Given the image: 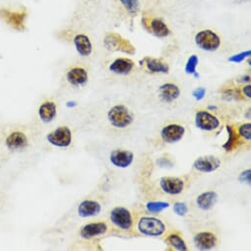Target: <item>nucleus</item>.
Segmentation results:
<instances>
[{"label": "nucleus", "instance_id": "nucleus-1", "mask_svg": "<svg viewBox=\"0 0 251 251\" xmlns=\"http://www.w3.org/2000/svg\"><path fill=\"white\" fill-rule=\"evenodd\" d=\"M32 144V136L26 126L18 123L0 124V151L8 158L11 154L27 151Z\"/></svg>", "mask_w": 251, "mask_h": 251}, {"label": "nucleus", "instance_id": "nucleus-2", "mask_svg": "<svg viewBox=\"0 0 251 251\" xmlns=\"http://www.w3.org/2000/svg\"><path fill=\"white\" fill-rule=\"evenodd\" d=\"M27 15L26 8H21L19 10H11L9 8L0 9V19L18 32H24L26 30Z\"/></svg>", "mask_w": 251, "mask_h": 251}, {"label": "nucleus", "instance_id": "nucleus-3", "mask_svg": "<svg viewBox=\"0 0 251 251\" xmlns=\"http://www.w3.org/2000/svg\"><path fill=\"white\" fill-rule=\"evenodd\" d=\"M109 121L116 128H125L129 126L133 121V115L130 110L122 105L111 108L108 113Z\"/></svg>", "mask_w": 251, "mask_h": 251}, {"label": "nucleus", "instance_id": "nucleus-4", "mask_svg": "<svg viewBox=\"0 0 251 251\" xmlns=\"http://www.w3.org/2000/svg\"><path fill=\"white\" fill-rule=\"evenodd\" d=\"M104 45L109 50L122 51L130 55L135 54V47L126 39L116 33H107L104 39Z\"/></svg>", "mask_w": 251, "mask_h": 251}, {"label": "nucleus", "instance_id": "nucleus-5", "mask_svg": "<svg viewBox=\"0 0 251 251\" xmlns=\"http://www.w3.org/2000/svg\"><path fill=\"white\" fill-rule=\"evenodd\" d=\"M142 25L150 34L158 38H166L171 34V30L168 25L160 18L144 15L142 18Z\"/></svg>", "mask_w": 251, "mask_h": 251}, {"label": "nucleus", "instance_id": "nucleus-6", "mask_svg": "<svg viewBox=\"0 0 251 251\" xmlns=\"http://www.w3.org/2000/svg\"><path fill=\"white\" fill-rule=\"evenodd\" d=\"M138 230L145 235L159 236L165 233L166 226L159 219L143 217L138 223Z\"/></svg>", "mask_w": 251, "mask_h": 251}, {"label": "nucleus", "instance_id": "nucleus-7", "mask_svg": "<svg viewBox=\"0 0 251 251\" xmlns=\"http://www.w3.org/2000/svg\"><path fill=\"white\" fill-rule=\"evenodd\" d=\"M197 47L206 51H215L221 46V39L212 30H202L195 36Z\"/></svg>", "mask_w": 251, "mask_h": 251}, {"label": "nucleus", "instance_id": "nucleus-8", "mask_svg": "<svg viewBox=\"0 0 251 251\" xmlns=\"http://www.w3.org/2000/svg\"><path fill=\"white\" fill-rule=\"evenodd\" d=\"M47 139L48 143L55 147L65 148L72 143V132L67 126H59L47 134Z\"/></svg>", "mask_w": 251, "mask_h": 251}, {"label": "nucleus", "instance_id": "nucleus-9", "mask_svg": "<svg viewBox=\"0 0 251 251\" xmlns=\"http://www.w3.org/2000/svg\"><path fill=\"white\" fill-rule=\"evenodd\" d=\"M110 221L121 230H129L132 227V216L123 207H116L110 213Z\"/></svg>", "mask_w": 251, "mask_h": 251}, {"label": "nucleus", "instance_id": "nucleus-10", "mask_svg": "<svg viewBox=\"0 0 251 251\" xmlns=\"http://www.w3.org/2000/svg\"><path fill=\"white\" fill-rule=\"evenodd\" d=\"M195 125L201 130L212 131L220 126V120L206 110H200L195 115Z\"/></svg>", "mask_w": 251, "mask_h": 251}, {"label": "nucleus", "instance_id": "nucleus-11", "mask_svg": "<svg viewBox=\"0 0 251 251\" xmlns=\"http://www.w3.org/2000/svg\"><path fill=\"white\" fill-rule=\"evenodd\" d=\"M185 133V128L179 124H169L161 131L162 139L167 143H176L180 141Z\"/></svg>", "mask_w": 251, "mask_h": 251}, {"label": "nucleus", "instance_id": "nucleus-12", "mask_svg": "<svg viewBox=\"0 0 251 251\" xmlns=\"http://www.w3.org/2000/svg\"><path fill=\"white\" fill-rule=\"evenodd\" d=\"M220 166H221V161L214 156L200 157L193 164L194 169L201 173H213L217 171Z\"/></svg>", "mask_w": 251, "mask_h": 251}, {"label": "nucleus", "instance_id": "nucleus-13", "mask_svg": "<svg viewBox=\"0 0 251 251\" xmlns=\"http://www.w3.org/2000/svg\"><path fill=\"white\" fill-rule=\"evenodd\" d=\"M160 185L162 189L171 195H176L182 192L184 188V182L179 177L165 176L160 180Z\"/></svg>", "mask_w": 251, "mask_h": 251}, {"label": "nucleus", "instance_id": "nucleus-14", "mask_svg": "<svg viewBox=\"0 0 251 251\" xmlns=\"http://www.w3.org/2000/svg\"><path fill=\"white\" fill-rule=\"evenodd\" d=\"M141 65H145L147 70L152 73H169L170 66L168 62L163 58H154L151 56H146L140 61Z\"/></svg>", "mask_w": 251, "mask_h": 251}, {"label": "nucleus", "instance_id": "nucleus-15", "mask_svg": "<svg viewBox=\"0 0 251 251\" xmlns=\"http://www.w3.org/2000/svg\"><path fill=\"white\" fill-rule=\"evenodd\" d=\"M134 159L132 152L127 150H114L110 154V162L113 166L121 169L129 167Z\"/></svg>", "mask_w": 251, "mask_h": 251}, {"label": "nucleus", "instance_id": "nucleus-16", "mask_svg": "<svg viewBox=\"0 0 251 251\" xmlns=\"http://www.w3.org/2000/svg\"><path fill=\"white\" fill-rule=\"evenodd\" d=\"M66 80L72 86H82L88 81V72L81 66L71 67L66 72Z\"/></svg>", "mask_w": 251, "mask_h": 251}, {"label": "nucleus", "instance_id": "nucleus-17", "mask_svg": "<svg viewBox=\"0 0 251 251\" xmlns=\"http://www.w3.org/2000/svg\"><path fill=\"white\" fill-rule=\"evenodd\" d=\"M134 67L133 60L129 58H117L110 66V70L117 75H127Z\"/></svg>", "mask_w": 251, "mask_h": 251}, {"label": "nucleus", "instance_id": "nucleus-18", "mask_svg": "<svg viewBox=\"0 0 251 251\" xmlns=\"http://www.w3.org/2000/svg\"><path fill=\"white\" fill-rule=\"evenodd\" d=\"M194 243L201 250H209L216 246L217 236L209 232L199 233L194 237Z\"/></svg>", "mask_w": 251, "mask_h": 251}, {"label": "nucleus", "instance_id": "nucleus-19", "mask_svg": "<svg viewBox=\"0 0 251 251\" xmlns=\"http://www.w3.org/2000/svg\"><path fill=\"white\" fill-rule=\"evenodd\" d=\"M57 114V107L53 101H46L39 108V116L45 123L51 122Z\"/></svg>", "mask_w": 251, "mask_h": 251}, {"label": "nucleus", "instance_id": "nucleus-20", "mask_svg": "<svg viewBox=\"0 0 251 251\" xmlns=\"http://www.w3.org/2000/svg\"><path fill=\"white\" fill-rule=\"evenodd\" d=\"M100 203L93 200H85L78 207V214L82 218L95 217L101 213Z\"/></svg>", "mask_w": 251, "mask_h": 251}, {"label": "nucleus", "instance_id": "nucleus-21", "mask_svg": "<svg viewBox=\"0 0 251 251\" xmlns=\"http://www.w3.org/2000/svg\"><path fill=\"white\" fill-rule=\"evenodd\" d=\"M108 230V227L105 223H92L84 226L80 232L81 237L85 239L92 238L94 236L104 235Z\"/></svg>", "mask_w": 251, "mask_h": 251}, {"label": "nucleus", "instance_id": "nucleus-22", "mask_svg": "<svg viewBox=\"0 0 251 251\" xmlns=\"http://www.w3.org/2000/svg\"><path fill=\"white\" fill-rule=\"evenodd\" d=\"M180 95L179 88L172 83L164 84L160 87V97L162 101L166 103H172L175 101Z\"/></svg>", "mask_w": 251, "mask_h": 251}, {"label": "nucleus", "instance_id": "nucleus-23", "mask_svg": "<svg viewBox=\"0 0 251 251\" xmlns=\"http://www.w3.org/2000/svg\"><path fill=\"white\" fill-rule=\"evenodd\" d=\"M74 46L76 47L77 52L82 56H89L92 53V43L88 36L84 34H78L74 37L73 40Z\"/></svg>", "mask_w": 251, "mask_h": 251}, {"label": "nucleus", "instance_id": "nucleus-24", "mask_svg": "<svg viewBox=\"0 0 251 251\" xmlns=\"http://www.w3.org/2000/svg\"><path fill=\"white\" fill-rule=\"evenodd\" d=\"M217 199H218V195L216 192L214 191H207V192H204L202 194H200L198 197H197V200H196V203L198 205V207L202 210H210L212 209L216 202H217Z\"/></svg>", "mask_w": 251, "mask_h": 251}, {"label": "nucleus", "instance_id": "nucleus-25", "mask_svg": "<svg viewBox=\"0 0 251 251\" xmlns=\"http://www.w3.org/2000/svg\"><path fill=\"white\" fill-rule=\"evenodd\" d=\"M119 2L131 16H136L140 10L139 0H119Z\"/></svg>", "mask_w": 251, "mask_h": 251}, {"label": "nucleus", "instance_id": "nucleus-26", "mask_svg": "<svg viewBox=\"0 0 251 251\" xmlns=\"http://www.w3.org/2000/svg\"><path fill=\"white\" fill-rule=\"evenodd\" d=\"M227 131L229 133V139L228 141L226 142V144L223 146V148L227 151V152H230L232 151L235 145L237 144V141H238V138H237V134L235 133V129L230 126V125H227Z\"/></svg>", "mask_w": 251, "mask_h": 251}, {"label": "nucleus", "instance_id": "nucleus-27", "mask_svg": "<svg viewBox=\"0 0 251 251\" xmlns=\"http://www.w3.org/2000/svg\"><path fill=\"white\" fill-rule=\"evenodd\" d=\"M167 241L177 250H180V251L187 250V246H186L184 240L177 235H169L167 238Z\"/></svg>", "mask_w": 251, "mask_h": 251}, {"label": "nucleus", "instance_id": "nucleus-28", "mask_svg": "<svg viewBox=\"0 0 251 251\" xmlns=\"http://www.w3.org/2000/svg\"><path fill=\"white\" fill-rule=\"evenodd\" d=\"M199 63L198 56L193 54L189 58H188L186 64H185V72L187 74H194L196 72L197 65Z\"/></svg>", "mask_w": 251, "mask_h": 251}, {"label": "nucleus", "instance_id": "nucleus-29", "mask_svg": "<svg viewBox=\"0 0 251 251\" xmlns=\"http://www.w3.org/2000/svg\"><path fill=\"white\" fill-rule=\"evenodd\" d=\"M169 206L170 204L167 202H149L146 205V208L151 213H160L169 208Z\"/></svg>", "mask_w": 251, "mask_h": 251}, {"label": "nucleus", "instance_id": "nucleus-30", "mask_svg": "<svg viewBox=\"0 0 251 251\" xmlns=\"http://www.w3.org/2000/svg\"><path fill=\"white\" fill-rule=\"evenodd\" d=\"M251 54V51L250 49L248 50H245V51H241L237 54H235L233 56H231L229 58V61L230 62H233V63H240V62H242L243 60H245L247 57H249Z\"/></svg>", "mask_w": 251, "mask_h": 251}, {"label": "nucleus", "instance_id": "nucleus-31", "mask_svg": "<svg viewBox=\"0 0 251 251\" xmlns=\"http://www.w3.org/2000/svg\"><path fill=\"white\" fill-rule=\"evenodd\" d=\"M238 133L245 140H250L251 139V123L242 124L241 126L238 128Z\"/></svg>", "mask_w": 251, "mask_h": 251}, {"label": "nucleus", "instance_id": "nucleus-32", "mask_svg": "<svg viewBox=\"0 0 251 251\" xmlns=\"http://www.w3.org/2000/svg\"><path fill=\"white\" fill-rule=\"evenodd\" d=\"M173 211L175 214H177L178 216H184L186 215V213L188 212V208L184 203L181 202H177L174 204L173 206Z\"/></svg>", "mask_w": 251, "mask_h": 251}, {"label": "nucleus", "instance_id": "nucleus-33", "mask_svg": "<svg viewBox=\"0 0 251 251\" xmlns=\"http://www.w3.org/2000/svg\"><path fill=\"white\" fill-rule=\"evenodd\" d=\"M7 200H8V196L5 192L0 190V214H1L2 210L4 209V207L6 206V203H7Z\"/></svg>", "mask_w": 251, "mask_h": 251}, {"label": "nucleus", "instance_id": "nucleus-34", "mask_svg": "<svg viewBox=\"0 0 251 251\" xmlns=\"http://www.w3.org/2000/svg\"><path fill=\"white\" fill-rule=\"evenodd\" d=\"M206 94V90L204 88H198L196 89L194 92H193V97L197 100V101H200L204 98Z\"/></svg>", "mask_w": 251, "mask_h": 251}, {"label": "nucleus", "instance_id": "nucleus-35", "mask_svg": "<svg viewBox=\"0 0 251 251\" xmlns=\"http://www.w3.org/2000/svg\"><path fill=\"white\" fill-rule=\"evenodd\" d=\"M251 172H250V170H247V171H244L241 174H240V176H239V179H240V181H242V182H246V183H248V184H250V181H251V179H250V177H251Z\"/></svg>", "mask_w": 251, "mask_h": 251}, {"label": "nucleus", "instance_id": "nucleus-36", "mask_svg": "<svg viewBox=\"0 0 251 251\" xmlns=\"http://www.w3.org/2000/svg\"><path fill=\"white\" fill-rule=\"evenodd\" d=\"M8 160H9L8 157L2 151H0V169H1L5 165V163Z\"/></svg>", "mask_w": 251, "mask_h": 251}, {"label": "nucleus", "instance_id": "nucleus-37", "mask_svg": "<svg viewBox=\"0 0 251 251\" xmlns=\"http://www.w3.org/2000/svg\"><path fill=\"white\" fill-rule=\"evenodd\" d=\"M243 93H244L245 96H247L248 98H250V97H251V86H250V85L245 86V87L243 88Z\"/></svg>", "mask_w": 251, "mask_h": 251}]
</instances>
